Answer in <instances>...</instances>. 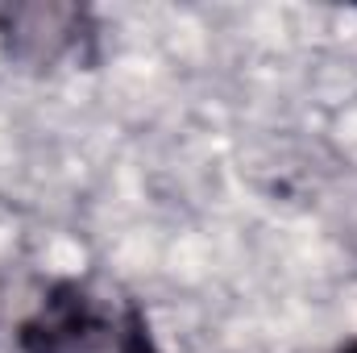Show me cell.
Masks as SVG:
<instances>
[{"instance_id":"cell-1","label":"cell","mask_w":357,"mask_h":353,"mask_svg":"<svg viewBox=\"0 0 357 353\" xmlns=\"http://www.w3.org/2000/svg\"><path fill=\"white\" fill-rule=\"evenodd\" d=\"M25 337L33 353H133L137 345L133 320L112 299L88 295L79 287L59 291V299H50Z\"/></svg>"},{"instance_id":"cell-2","label":"cell","mask_w":357,"mask_h":353,"mask_svg":"<svg viewBox=\"0 0 357 353\" xmlns=\"http://www.w3.org/2000/svg\"><path fill=\"white\" fill-rule=\"evenodd\" d=\"M79 8L75 4H59V0H33V4H13L0 13V29L8 50L21 63H50L59 59L75 33H79Z\"/></svg>"},{"instance_id":"cell-3","label":"cell","mask_w":357,"mask_h":353,"mask_svg":"<svg viewBox=\"0 0 357 353\" xmlns=\"http://www.w3.org/2000/svg\"><path fill=\"white\" fill-rule=\"evenodd\" d=\"M354 353H357V350H354Z\"/></svg>"}]
</instances>
